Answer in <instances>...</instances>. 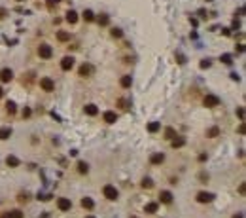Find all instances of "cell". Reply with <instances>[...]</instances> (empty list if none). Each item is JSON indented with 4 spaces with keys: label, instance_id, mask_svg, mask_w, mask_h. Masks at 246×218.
<instances>
[{
    "label": "cell",
    "instance_id": "8fae6325",
    "mask_svg": "<svg viewBox=\"0 0 246 218\" xmlns=\"http://www.w3.org/2000/svg\"><path fill=\"white\" fill-rule=\"evenodd\" d=\"M85 114L87 116H97L98 114V108H97V104H85Z\"/></svg>",
    "mask_w": 246,
    "mask_h": 218
},
{
    "label": "cell",
    "instance_id": "ac0fdd59",
    "mask_svg": "<svg viewBox=\"0 0 246 218\" xmlns=\"http://www.w3.org/2000/svg\"><path fill=\"white\" fill-rule=\"evenodd\" d=\"M6 163H8V167H17L19 165V159L15 156H8L6 157Z\"/></svg>",
    "mask_w": 246,
    "mask_h": 218
},
{
    "label": "cell",
    "instance_id": "9a60e30c",
    "mask_svg": "<svg viewBox=\"0 0 246 218\" xmlns=\"http://www.w3.org/2000/svg\"><path fill=\"white\" fill-rule=\"evenodd\" d=\"M10 137H12V129L10 127H2V129H0V140H6Z\"/></svg>",
    "mask_w": 246,
    "mask_h": 218
},
{
    "label": "cell",
    "instance_id": "1f68e13d",
    "mask_svg": "<svg viewBox=\"0 0 246 218\" xmlns=\"http://www.w3.org/2000/svg\"><path fill=\"white\" fill-rule=\"evenodd\" d=\"M152 186H154V182H152L150 178H144V180H142V188H152Z\"/></svg>",
    "mask_w": 246,
    "mask_h": 218
},
{
    "label": "cell",
    "instance_id": "7c38bea8",
    "mask_svg": "<svg viewBox=\"0 0 246 218\" xmlns=\"http://www.w3.org/2000/svg\"><path fill=\"white\" fill-rule=\"evenodd\" d=\"M159 197H161V203H170V201H172V193L165 190V191L159 193Z\"/></svg>",
    "mask_w": 246,
    "mask_h": 218
},
{
    "label": "cell",
    "instance_id": "f1b7e54d",
    "mask_svg": "<svg viewBox=\"0 0 246 218\" xmlns=\"http://www.w3.org/2000/svg\"><path fill=\"white\" fill-rule=\"evenodd\" d=\"M206 135H208L210 138H214V137H218V135H220V129H218V127H212V129H210Z\"/></svg>",
    "mask_w": 246,
    "mask_h": 218
},
{
    "label": "cell",
    "instance_id": "2e32d148",
    "mask_svg": "<svg viewBox=\"0 0 246 218\" xmlns=\"http://www.w3.org/2000/svg\"><path fill=\"white\" fill-rule=\"evenodd\" d=\"M119 84H121V87H131V85H133V78H131V76H123Z\"/></svg>",
    "mask_w": 246,
    "mask_h": 218
},
{
    "label": "cell",
    "instance_id": "d6a6232c",
    "mask_svg": "<svg viewBox=\"0 0 246 218\" xmlns=\"http://www.w3.org/2000/svg\"><path fill=\"white\" fill-rule=\"evenodd\" d=\"M237 116H239L240 119H244V108H242V106H239V108H237Z\"/></svg>",
    "mask_w": 246,
    "mask_h": 218
},
{
    "label": "cell",
    "instance_id": "b9f144b4",
    "mask_svg": "<svg viewBox=\"0 0 246 218\" xmlns=\"http://www.w3.org/2000/svg\"><path fill=\"white\" fill-rule=\"evenodd\" d=\"M17 2H25V0H17Z\"/></svg>",
    "mask_w": 246,
    "mask_h": 218
},
{
    "label": "cell",
    "instance_id": "4dcf8cb0",
    "mask_svg": "<svg viewBox=\"0 0 246 218\" xmlns=\"http://www.w3.org/2000/svg\"><path fill=\"white\" fill-rule=\"evenodd\" d=\"M6 110H8L10 114H15V104H13L12 101H8V104H6Z\"/></svg>",
    "mask_w": 246,
    "mask_h": 218
},
{
    "label": "cell",
    "instance_id": "f35d334b",
    "mask_svg": "<svg viewBox=\"0 0 246 218\" xmlns=\"http://www.w3.org/2000/svg\"><path fill=\"white\" fill-rule=\"evenodd\" d=\"M57 2H59V0H47V4H49V6H53V4H57Z\"/></svg>",
    "mask_w": 246,
    "mask_h": 218
},
{
    "label": "cell",
    "instance_id": "d6986e66",
    "mask_svg": "<svg viewBox=\"0 0 246 218\" xmlns=\"http://www.w3.org/2000/svg\"><path fill=\"white\" fill-rule=\"evenodd\" d=\"M82 207H83V209H93L95 203H93L91 197H83V199H82Z\"/></svg>",
    "mask_w": 246,
    "mask_h": 218
},
{
    "label": "cell",
    "instance_id": "e0dca14e",
    "mask_svg": "<svg viewBox=\"0 0 246 218\" xmlns=\"http://www.w3.org/2000/svg\"><path fill=\"white\" fill-rule=\"evenodd\" d=\"M155 211H157V203H148L144 207V212H148V214H154Z\"/></svg>",
    "mask_w": 246,
    "mask_h": 218
},
{
    "label": "cell",
    "instance_id": "d590c367",
    "mask_svg": "<svg viewBox=\"0 0 246 218\" xmlns=\"http://www.w3.org/2000/svg\"><path fill=\"white\" fill-rule=\"evenodd\" d=\"M231 80H237V82H239V80H240V76L237 74V72H231Z\"/></svg>",
    "mask_w": 246,
    "mask_h": 218
},
{
    "label": "cell",
    "instance_id": "ab89813d",
    "mask_svg": "<svg viewBox=\"0 0 246 218\" xmlns=\"http://www.w3.org/2000/svg\"><path fill=\"white\" fill-rule=\"evenodd\" d=\"M2 95H4V89H2V87H0V99H2Z\"/></svg>",
    "mask_w": 246,
    "mask_h": 218
},
{
    "label": "cell",
    "instance_id": "6da1fadb",
    "mask_svg": "<svg viewBox=\"0 0 246 218\" xmlns=\"http://www.w3.org/2000/svg\"><path fill=\"white\" fill-rule=\"evenodd\" d=\"M102 193H104V197L106 199H110V201H116L117 199V196H119V191L116 190V186H112V184H106L104 186V190H102Z\"/></svg>",
    "mask_w": 246,
    "mask_h": 218
},
{
    "label": "cell",
    "instance_id": "5b68a950",
    "mask_svg": "<svg viewBox=\"0 0 246 218\" xmlns=\"http://www.w3.org/2000/svg\"><path fill=\"white\" fill-rule=\"evenodd\" d=\"M212 199H214V196L208 193V191H199V193H197V201H199V203H210Z\"/></svg>",
    "mask_w": 246,
    "mask_h": 218
},
{
    "label": "cell",
    "instance_id": "9c48e42d",
    "mask_svg": "<svg viewBox=\"0 0 246 218\" xmlns=\"http://www.w3.org/2000/svg\"><path fill=\"white\" fill-rule=\"evenodd\" d=\"M104 122L106 124H114L116 122V119H117V116H116V112H112V110H108V112H104Z\"/></svg>",
    "mask_w": 246,
    "mask_h": 218
},
{
    "label": "cell",
    "instance_id": "4fadbf2b",
    "mask_svg": "<svg viewBox=\"0 0 246 218\" xmlns=\"http://www.w3.org/2000/svg\"><path fill=\"white\" fill-rule=\"evenodd\" d=\"M66 21L70 23V25H74V23H76V21H78V13H76V12H74V10H70V12L66 13Z\"/></svg>",
    "mask_w": 246,
    "mask_h": 218
},
{
    "label": "cell",
    "instance_id": "cb8c5ba5",
    "mask_svg": "<svg viewBox=\"0 0 246 218\" xmlns=\"http://www.w3.org/2000/svg\"><path fill=\"white\" fill-rule=\"evenodd\" d=\"M220 61H221V63H225V65H231V63H233V57H231L229 53H224V55L220 57Z\"/></svg>",
    "mask_w": 246,
    "mask_h": 218
},
{
    "label": "cell",
    "instance_id": "5bb4252c",
    "mask_svg": "<svg viewBox=\"0 0 246 218\" xmlns=\"http://www.w3.org/2000/svg\"><path fill=\"white\" fill-rule=\"evenodd\" d=\"M150 161H152L154 165H159V163L165 161V156H163V154H154V156L150 157Z\"/></svg>",
    "mask_w": 246,
    "mask_h": 218
},
{
    "label": "cell",
    "instance_id": "484cf974",
    "mask_svg": "<svg viewBox=\"0 0 246 218\" xmlns=\"http://www.w3.org/2000/svg\"><path fill=\"white\" fill-rule=\"evenodd\" d=\"M176 137V131L172 129V127H168L167 131H165V138H174Z\"/></svg>",
    "mask_w": 246,
    "mask_h": 218
},
{
    "label": "cell",
    "instance_id": "ffe728a7",
    "mask_svg": "<svg viewBox=\"0 0 246 218\" xmlns=\"http://www.w3.org/2000/svg\"><path fill=\"white\" fill-rule=\"evenodd\" d=\"M161 129V124L159 122H152L150 125H148V131H150V133H157Z\"/></svg>",
    "mask_w": 246,
    "mask_h": 218
},
{
    "label": "cell",
    "instance_id": "8d00e7d4",
    "mask_svg": "<svg viewBox=\"0 0 246 218\" xmlns=\"http://www.w3.org/2000/svg\"><path fill=\"white\" fill-rule=\"evenodd\" d=\"M0 218H12V216H10V211H6V212H2V214H0Z\"/></svg>",
    "mask_w": 246,
    "mask_h": 218
},
{
    "label": "cell",
    "instance_id": "603a6c76",
    "mask_svg": "<svg viewBox=\"0 0 246 218\" xmlns=\"http://www.w3.org/2000/svg\"><path fill=\"white\" fill-rule=\"evenodd\" d=\"M78 171H80L82 175H83V173H87V171H89V165H87L85 161H78Z\"/></svg>",
    "mask_w": 246,
    "mask_h": 218
},
{
    "label": "cell",
    "instance_id": "7402d4cb",
    "mask_svg": "<svg viewBox=\"0 0 246 218\" xmlns=\"http://www.w3.org/2000/svg\"><path fill=\"white\" fill-rule=\"evenodd\" d=\"M186 144V138H172V148H182Z\"/></svg>",
    "mask_w": 246,
    "mask_h": 218
},
{
    "label": "cell",
    "instance_id": "7bdbcfd3",
    "mask_svg": "<svg viewBox=\"0 0 246 218\" xmlns=\"http://www.w3.org/2000/svg\"><path fill=\"white\" fill-rule=\"evenodd\" d=\"M87 218H95V216H87Z\"/></svg>",
    "mask_w": 246,
    "mask_h": 218
},
{
    "label": "cell",
    "instance_id": "3957f363",
    "mask_svg": "<svg viewBox=\"0 0 246 218\" xmlns=\"http://www.w3.org/2000/svg\"><path fill=\"white\" fill-rule=\"evenodd\" d=\"M218 104H220V97H216V95H206L205 97V106L206 108H214Z\"/></svg>",
    "mask_w": 246,
    "mask_h": 218
},
{
    "label": "cell",
    "instance_id": "4316f807",
    "mask_svg": "<svg viewBox=\"0 0 246 218\" xmlns=\"http://www.w3.org/2000/svg\"><path fill=\"white\" fill-rule=\"evenodd\" d=\"M10 216L12 218H23V212L19 209H13V211H10Z\"/></svg>",
    "mask_w": 246,
    "mask_h": 218
},
{
    "label": "cell",
    "instance_id": "836d02e7",
    "mask_svg": "<svg viewBox=\"0 0 246 218\" xmlns=\"http://www.w3.org/2000/svg\"><path fill=\"white\" fill-rule=\"evenodd\" d=\"M208 66H210V61L208 59H203L201 61V68H208Z\"/></svg>",
    "mask_w": 246,
    "mask_h": 218
},
{
    "label": "cell",
    "instance_id": "f546056e",
    "mask_svg": "<svg viewBox=\"0 0 246 218\" xmlns=\"http://www.w3.org/2000/svg\"><path fill=\"white\" fill-rule=\"evenodd\" d=\"M112 36L114 38H121L123 36V31L121 29H112Z\"/></svg>",
    "mask_w": 246,
    "mask_h": 218
},
{
    "label": "cell",
    "instance_id": "60d3db41",
    "mask_svg": "<svg viewBox=\"0 0 246 218\" xmlns=\"http://www.w3.org/2000/svg\"><path fill=\"white\" fill-rule=\"evenodd\" d=\"M233 218H242V214H240V212H239V214H235V216H233Z\"/></svg>",
    "mask_w": 246,
    "mask_h": 218
},
{
    "label": "cell",
    "instance_id": "7a4b0ae2",
    "mask_svg": "<svg viewBox=\"0 0 246 218\" xmlns=\"http://www.w3.org/2000/svg\"><path fill=\"white\" fill-rule=\"evenodd\" d=\"M38 55L42 57V59H49L53 55V50H51V46H47V44H42L40 47H38Z\"/></svg>",
    "mask_w": 246,
    "mask_h": 218
},
{
    "label": "cell",
    "instance_id": "30bf717a",
    "mask_svg": "<svg viewBox=\"0 0 246 218\" xmlns=\"http://www.w3.org/2000/svg\"><path fill=\"white\" fill-rule=\"evenodd\" d=\"M91 72H93V66H91V65H82V66H80V76L85 78V76L91 74Z\"/></svg>",
    "mask_w": 246,
    "mask_h": 218
},
{
    "label": "cell",
    "instance_id": "ba28073f",
    "mask_svg": "<svg viewBox=\"0 0 246 218\" xmlns=\"http://www.w3.org/2000/svg\"><path fill=\"white\" fill-rule=\"evenodd\" d=\"M72 66H74V57H63L61 68H63V70H70Z\"/></svg>",
    "mask_w": 246,
    "mask_h": 218
},
{
    "label": "cell",
    "instance_id": "8992f818",
    "mask_svg": "<svg viewBox=\"0 0 246 218\" xmlns=\"http://www.w3.org/2000/svg\"><path fill=\"white\" fill-rule=\"evenodd\" d=\"M57 207H59L61 211H70V209H72V203H70V199H66V197H61V199L57 201Z\"/></svg>",
    "mask_w": 246,
    "mask_h": 218
},
{
    "label": "cell",
    "instance_id": "44dd1931",
    "mask_svg": "<svg viewBox=\"0 0 246 218\" xmlns=\"http://www.w3.org/2000/svg\"><path fill=\"white\" fill-rule=\"evenodd\" d=\"M57 40H59V42H66V40H70V34L64 32V31H59V32H57Z\"/></svg>",
    "mask_w": 246,
    "mask_h": 218
},
{
    "label": "cell",
    "instance_id": "83f0119b",
    "mask_svg": "<svg viewBox=\"0 0 246 218\" xmlns=\"http://www.w3.org/2000/svg\"><path fill=\"white\" fill-rule=\"evenodd\" d=\"M98 23H101V25H102V27H104V25H108V23H110V19H108V15H104V13H102L101 17H98Z\"/></svg>",
    "mask_w": 246,
    "mask_h": 218
},
{
    "label": "cell",
    "instance_id": "e575fe53",
    "mask_svg": "<svg viewBox=\"0 0 246 218\" xmlns=\"http://www.w3.org/2000/svg\"><path fill=\"white\" fill-rule=\"evenodd\" d=\"M29 116H31V108H25L23 110V118H29Z\"/></svg>",
    "mask_w": 246,
    "mask_h": 218
},
{
    "label": "cell",
    "instance_id": "d4e9b609",
    "mask_svg": "<svg viewBox=\"0 0 246 218\" xmlns=\"http://www.w3.org/2000/svg\"><path fill=\"white\" fill-rule=\"evenodd\" d=\"M83 19H85V21H93V19H95V13H93L91 10H85V12H83Z\"/></svg>",
    "mask_w": 246,
    "mask_h": 218
},
{
    "label": "cell",
    "instance_id": "52a82bcc",
    "mask_svg": "<svg viewBox=\"0 0 246 218\" xmlns=\"http://www.w3.org/2000/svg\"><path fill=\"white\" fill-rule=\"evenodd\" d=\"M12 78H13V72H12L10 68H4L2 72H0V80H2L4 84H8V82H12Z\"/></svg>",
    "mask_w": 246,
    "mask_h": 218
},
{
    "label": "cell",
    "instance_id": "277c9868",
    "mask_svg": "<svg viewBox=\"0 0 246 218\" xmlns=\"http://www.w3.org/2000/svg\"><path fill=\"white\" fill-rule=\"evenodd\" d=\"M40 87H42L44 91H53V89H55V82H53L51 78H42V80H40Z\"/></svg>",
    "mask_w": 246,
    "mask_h": 218
},
{
    "label": "cell",
    "instance_id": "74e56055",
    "mask_svg": "<svg viewBox=\"0 0 246 218\" xmlns=\"http://www.w3.org/2000/svg\"><path fill=\"white\" fill-rule=\"evenodd\" d=\"M239 133H240V135H244V124H240V127H239Z\"/></svg>",
    "mask_w": 246,
    "mask_h": 218
}]
</instances>
